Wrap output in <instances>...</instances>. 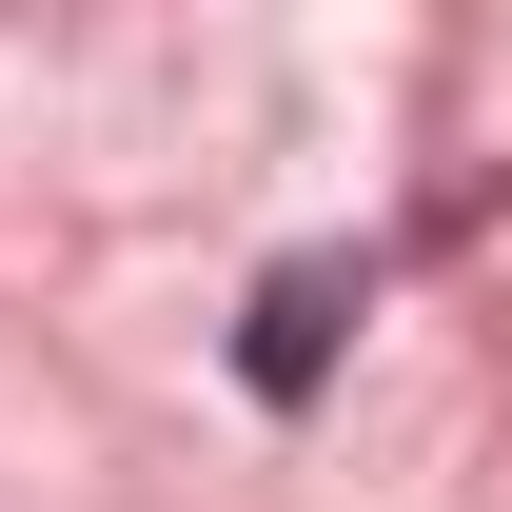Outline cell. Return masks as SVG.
Instances as JSON below:
<instances>
[{"label": "cell", "instance_id": "6da1fadb", "mask_svg": "<svg viewBox=\"0 0 512 512\" xmlns=\"http://www.w3.org/2000/svg\"><path fill=\"white\" fill-rule=\"evenodd\" d=\"M355 296H375V256H296V276L256 296V394H316V355H335Z\"/></svg>", "mask_w": 512, "mask_h": 512}]
</instances>
